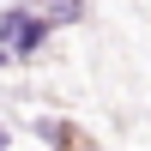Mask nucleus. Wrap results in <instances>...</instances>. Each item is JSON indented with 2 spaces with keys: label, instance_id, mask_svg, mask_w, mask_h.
I'll return each mask as SVG.
<instances>
[{
  "label": "nucleus",
  "instance_id": "obj_1",
  "mask_svg": "<svg viewBox=\"0 0 151 151\" xmlns=\"http://www.w3.org/2000/svg\"><path fill=\"white\" fill-rule=\"evenodd\" d=\"M0 151H6V133H0Z\"/></svg>",
  "mask_w": 151,
  "mask_h": 151
}]
</instances>
